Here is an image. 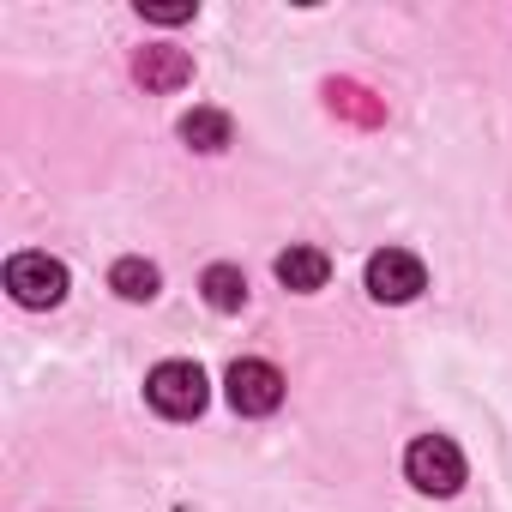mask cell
Wrapping results in <instances>:
<instances>
[{
	"instance_id": "obj_1",
	"label": "cell",
	"mask_w": 512,
	"mask_h": 512,
	"mask_svg": "<svg viewBox=\"0 0 512 512\" xmlns=\"http://www.w3.org/2000/svg\"><path fill=\"white\" fill-rule=\"evenodd\" d=\"M145 398H151L157 416H169V422H193V416L205 410L211 386H205V368H199V362H157L151 380H145Z\"/></svg>"
},
{
	"instance_id": "obj_2",
	"label": "cell",
	"mask_w": 512,
	"mask_h": 512,
	"mask_svg": "<svg viewBox=\"0 0 512 512\" xmlns=\"http://www.w3.org/2000/svg\"><path fill=\"white\" fill-rule=\"evenodd\" d=\"M404 476H410L422 494H458V488H464V452H458L446 434H422V440H410V452H404Z\"/></svg>"
},
{
	"instance_id": "obj_3",
	"label": "cell",
	"mask_w": 512,
	"mask_h": 512,
	"mask_svg": "<svg viewBox=\"0 0 512 512\" xmlns=\"http://www.w3.org/2000/svg\"><path fill=\"white\" fill-rule=\"evenodd\" d=\"M7 290L25 308H55L67 296V266L49 260V253H13L7 260Z\"/></svg>"
},
{
	"instance_id": "obj_4",
	"label": "cell",
	"mask_w": 512,
	"mask_h": 512,
	"mask_svg": "<svg viewBox=\"0 0 512 512\" xmlns=\"http://www.w3.org/2000/svg\"><path fill=\"white\" fill-rule=\"evenodd\" d=\"M229 404L241 410V416H272L278 404H284V374L272 368V362H260V356H241V362H229Z\"/></svg>"
},
{
	"instance_id": "obj_5",
	"label": "cell",
	"mask_w": 512,
	"mask_h": 512,
	"mask_svg": "<svg viewBox=\"0 0 512 512\" xmlns=\"http://www.w3.org/2000/svg\"><path fill=\"white\" fill-rule=\"evenodd\" d=\"M422 290H428V272H422L416 253L386 247V253H374V260H368V296H374V302L404 308V302H416Z\"/></svg>"
},
{
	"instance_id": "obj_6",
	"label": "cell",
	"mask_w": 512,
	"mask_h": 512,
	"mask_svg": "<svg viewBox=\"0 0 512 512\" xmlns=\"http://www.w3.org/2000/svg\"><path fill=\"white\" fill-rule=\"evenodd\" d=\"M133 79L145 91H181L193 79V55L187 49H139L133 55Z\"/></svg>"
},
{
	"instance_id": "obj_7",
	"label": "cell",
	"mask_w": 512,
	"mask_h": 512,
	"mask_svg": "<svg viewBox=\"0 0 512 512\" xmlns=\"http://www.w3.org/2000/svg\"><path fill=\"white\" fill-rule=\"evenodd\" d=\"M326 278H332V260L320 247H290V253H278V284L284 290H326Z\"/></svg>"
},
{
	"instance_id": "obj_8",
	"label": "cell",
	"mask_w": 512,
	"mask_h": 512,
	"mask_svg": "<svg viewBox=\"0 0 512 512\" xmlns=\"http://www.w3.org/2000/svg\"><path fill=\"white\" fill-rule=\"evenodd\" d=\"M157 266L151 260H115V272H109V290L121 296V302H151L157 296Z\"/></svg>"
},
{
	"instance_id": "obj_9",
	"label": "cell",
	"mask_w": 512,
	"mask_h": 512,
	"mask_svg": "<svg viewBox=\"0 0 512 512\" xmlns=\"http://www.w3.org/2000/svg\"><path fill=\"white\" fill-rule=\"evenodd\" d=\"M199 290H205V302H211L217 314H235V308L247 302V278H241V266H211V272L199 278Z\"/></svg>"
},
{
	"instance_id": "obj_10",
	"label": "cell",
	"mask_w": 512,
	"mask_h": 512,
	"mask_svg": "<svg viewBox=\"0 0 512 512\" xmlns=\"http://www.w3.org/2000/svg\"><path fill=\"white\" fill-rule=\"evenodd\" d=\"M181 139H187L193 151H223V145H229V115L193 109V115H181Z\"/></svg>"
},
{
	"instance_id": "obj_11",
	"label": "cell",
	"mask_w": 512,
	"mask_h": 512,
	"mask_svg": "<svg viewBox=\"0 0 512 512\" xmlns=\"http://www.w3.org/2000/svg\"><path fill=\"white\" fill-rule=\"evenodd\" d=\"M139 13H145L151 25H187V19H193V0H187V7H157V0H139Z\"/></svg>"
}]
</instances>
